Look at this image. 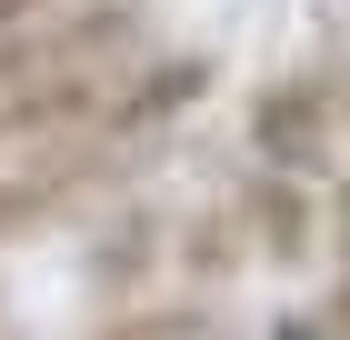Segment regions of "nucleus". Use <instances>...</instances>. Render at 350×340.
I'll list each match as a JSON object with an SVG mask.
<instances>
[{
    "label": "nucleus",
    "mask_w": 350,
    "mask_h": 340,
    "mask_svg": "<svg viewBox=\"0 0 350 340\" xmlns=\"http://www.w3.org/2000/svg\"><path fill=\"white\" fill-rule=\"evenodd\" d=\"M330 240H340V261H350V181H340V200H330Z\"/></svg>",
    "instance_id": "7ed1b4c3"
},
{
    "label": "nucleus",
    "mask_w": 350,
    "mask_h": 340,
    "mask_svg": "<svg viewBox=\"0 0 350 340\" xmlns=\"http://www.w3.org/2000/svg\"><path fill=\"white\" fill-rule=\"evenodd\" d=\"M330 120H340V90H330V80H280V90H260V110H250V140H260L270 170H321Z\"/></svg>",
    "instance_id": "f257e3e1"
},
{
    "label": "nucleus",
    "mask_w": 350,
    "mask_h": 340,
    "mask_svg": "<svg viewBox=\"0 0 350 340\" xmlns=\"http://www.w3.org/2000/svg\"><path fill=\"white\" fill-rule=\"evenodd\" d=\"M270 340H350V330H340V320H330V311H291V320H280V330H270Z\"/></svg>",
    "instance_id": "f03ea898"
}]
</instances>
